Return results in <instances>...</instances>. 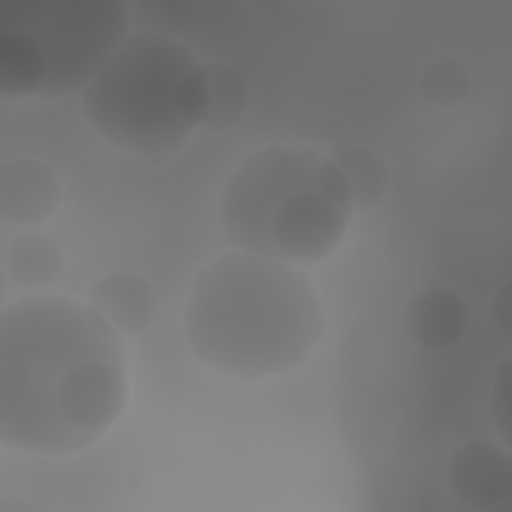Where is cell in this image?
<instances>
[{"instance_id": "cell-7", "label": "cell", "mask_w": 512, "mask_h": 512, "mask_svg": "<svg viewBox=\"0 0 512 512\" xmlns=\"http://www.w3.org/2000/svg\"><path fill=\"white\" fill-rule=\"evenodd\" d=\"M448 492L472 510H496L512 496L510 446L498 440H470L458 446L444 470Z\"/></svg>"}, {"instance_id": "cell-17", "label": "cell", "mask_w": 512, "mask_h": 512, "mask_svg": "<svg viewBox=\"0 0 512 512\" xmlns=\"http://www.w3.org/2000/svg\"><path fill=\"white\" fill-rule=\"evenodd\" d=\"M490 320L496 330L510 340V280H506L492 296L490 302Z\"/></svg>"}, {"instance_id": "cell-2", "label": "cell", "mask_w": 512, "mask_h": 512, "mask_svg": "<svg viewBox=\"0 0 512 512\" xmlns=\"http://www.w3.org/2000/svg\"><path fill=\"white\" fill-rule=\"evenodd\" d=\"M324 328L322 302L304 268L240 250L200 268L184 308L194 356L248 384L300 368Z\"/></svg>"}, {"instance_id": "cell-15", "label": "cell", "mask_w": 512, "mask_h": 512, "mask_svg": "<svg viewBox=\"0 0 512 512\" xmlns=\"http://www.w3.org/2000/svg\"><path fill=\"white\" fill-rule=\"evenodd\" d=\"M420 98L434 108H456L472 90V76L464 62L454 56L430 60L418 74Z\"/></svg>"}, {"instance_id": "cell-13", "label": "cell", "mask_w": 512, "mask_h": 512, "mask_svg": "<svg viewBox=\"0 0 512 512\" xmlns=\"http://www.w3.org/2000/svg\"><path fill=\"white\" fill-rule=\"evenodd\" d=\"M46 84V60L40 48L20 32H0V92L14 98L40 96Z\"/></svg>"}, {"instance_id": "cell-14", "label": "cell", "mask_w": 512, "mask_h": 512, "mask_svg": "<svg viewBox=\"0 0 512 512\" xmlns=\"http://www.w3.org/2000/svg\"><path fill=\"white\" fill-rule=\"evenodd\" d=\"M210 86V110L204 130L222 132L242 120L250 106V86L246 76L232 64L206 62Z\"/></svg>"}, {"instance_id": "cell-16", "label": "cell", "mask_w": 512, "mask_h": 512, "mask_svg": "<svg viewBox=\"0 0 512 512\" xmlns=\"http://www.w3.org/2000/svg\"><path fill=\"white\" fill-rule=\"evenodd\" d=\"M508 388H510V358H504L492 376L490 388V416L500 434V442L510 446V408H508Z\"/></svg>"}, {"instance_id": "cell-1", "label": "cell", "mask_w": 512, "mask_h": 512, "mask_svg": "<svg viewBox=\"0 0 512 512\" xmlns=\"http://www.w3.org/2000/svg\"><path fill=\"white\" fill-rule=\"evenodd\" d=\"M128 404L124 338L86 302L32 294L0 312V444L66 456L96 444Z\"/></svg>"}, {"instance_id": "cell-6", "label": "cell", "mask_w": 512, "mask_h": 512, "mask_svg": "<svg viewBox=\"0 0 512 512\" xmlns=\"http://www.w3.org/2000/svg\"><path fill=\"white\" fill-rule=\"evenodd\" d=\"M350 214L330 202L316 184L290 194L270 224L272 260L298 268L326 260L344 240Z\"/></svg>"}, {"instance_id": "cell-8", "label": "cell", "mask_w": 512, "mask_h": 512, "mask_svg": "<svg viewBox=\"0 0 512 512\" xmlns=\"http://www.w3.org/2000/svg\"><path fill=\"white\" fill-rule=\"evenodd\" d=\"M62 186L54 168L38 158L18 156L0 164V218L14 226H36L60 206Z\"/></svg>"}, {"instance_id": "cell-10", "label": "cell", "mask_w": 512, "mask_h": 512, "mask_svg": "<svg viewBox=\"0 0 512 512\" xmlns=\"http://www.w3.org/2000/svg\"><path fill=\"white\" fill-rule=\"evenodd\" d=\"M92 306L122 338H136L154 324L158 298L152 286L134 272H108L86 292Z\"/></svg>"}, {"instance_id": "cell-5", "label": "cell", "mask_w": 512, "mask_h": 512, "mask_svg": "<svg viewBox=\"0 0 512 512\" xmlns=\"http://www.w3.org/2000/svg\"><path fill=\"white\" fill-rule=\"evenodd\" d=\"M322 156L304 144H270L248 154L226 180L218 202L228 244L272 258V216L290 194L316 184Z\"/></svg>"}, {"instance_id": "cell-11", "label": "cell", "mask_w": 512, "mask_h": 512, "mask_svg": "<svg viewBox=\"0 0 512 512\" xmlns=\"http://www.w3.org/2000/svg\"><path fill=\"white\" fill-rule=\"evenodd\" d=\"M6 276L22 288H46L62 272V248L44 232H24L16 236L2 254Z\"/></svg>"}, {"instance_id": "cell-4", "label": "cell", "mask_w": 512, "mask_h": 512, "mask_svg": "<svg viewBox=\"0 0 512 512\" xmlns=\"http://www.w3.org/2000/svg\"><path fill=\"white\" fill-rule=\"evenodd\" d=\"M0 32L28 36L46 60L40 98L54 100L82 92L130 34L126 2H6Z\"/></svg>"}, {"instance_id": "cell-18", "label": "cell", "mask_w": 512, "mask_h": 512, "mask_svg": "<svg viewBox=\"0 0 512 512\" xmlns=\"http://www.w3.org/2000/svg\"><path fill=\"white\" fill-rule=\"evenodd\" d=\"M0 512H34V506L20 496L2 494L0 496Z\"/></svg>"}, {"instance_id": "cell-3", "label": "cell", "mask_w": 512, "mask_h": 512, "mask_svg": "<svg viewBox=\"0 0 512 512\" xmlns=\"http://www.w3.org/2000/svg\"><path fill=\"white\" fill-rule=\"evenodd\" d=\"M196 60L166 32H130L80 92L82 118L118 150L174 154L194 132L178 114L176 88Z\"/></svg>"}, {"instance_id": "cell-9", "label": "cell", "mask_w": 512, "mask_h": 512, "mask_svg": "<svg viewBox=\"0 0 512 512\" xmlns=\"http://www.w3.org/2000/svg\"><path fill=\"white\" fill-rule=\"evenodd\" d=\"M466 300L444 284L418 288L402 308V328L408 338L428 352L454 348L468 332Z\"/></svg>"}, {"instance_id": "cell-12", "label": "cell", "mask_w": 512, "mask_h": 512, "mask_svg": "<svg viewBox=\"0 0 512 512\" xmlns=\"http://www.w3.org/2000/svg\"><path fill=\"white\" fill-rule=\"evenodd\" d=\"M350 186L352 214L376 208L390 188L386 158L366 144H340L328 154Z\"/></svg>"}]
</instances>
